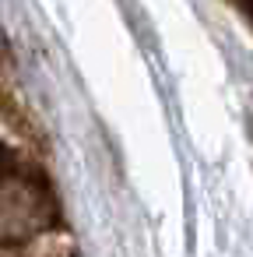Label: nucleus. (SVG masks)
<instances>
[{
  "mask_svg": "<svg viewBox=\"0 0 253 257\" xmlns=\"http://www.w3.org/2000/svg\"><path fill=\"white\" fill-rule=\"evenodd\" d=\"M57 222V201L46 180L18 155L0 148V232L25 239Z\"/></svg>",
  "mask_w": 253,
  "mask_h": 257,
  "instance_id": "obj_1",
  "label": "nucleus"
},
{
  "mask_svg": "<svg viewBox=\"0 0 253 257\" xmlns=\"http://www.w3.org/2000/svg\"><path fill=\"white\" fill-rule=\"evenodd\" d=\"M0 257H22L15 246H8V243H0Z\"/></svg>",
  "mask_w": 253,
  "mask_h": 257,
  "instance_id": "obj_2",
  "label": "nucleus"
}]
</instances>
